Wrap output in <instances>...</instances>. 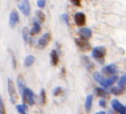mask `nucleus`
Wrapping results in <instances>:
<instances>
[{
	"mask_svg": "<svg viewBox=\"0 0 126 114\" xmlns=\"http://www.w3.org/2000/svg\"><path fill=\"white\" fill-rule=\"evenodd\" d=\"M19 9L24 16H29L31 12V6L29 0H19Z\"/></svg>",
	"mask_w": 126,
	"mask_h": 114,
	"instance_id": "obj_7",
	"label": "nucleus"
},
{
	"mask_svg": "<svg viewBox=\"0 0 126 114\" xmlns=\"http://www.w3.org/2000/svg\"><path fill=\"white\" fill-rule=\"evenodd\" d=\"M40 103L41 104L46 103V92H45V90L40 91Z\"/></svg>",
	"mask_w": 126,
	"mask_h": 114,
	"instance_id": "obj_27",
	"label": "nucleus"
},
{
	"mask_svg": "<svg viewBox=\"0 0 126 114\" xmlns=\"http://www.w3.org/2000/svg\"><path fill=\"white\" fill-rule=\"evenodd\" d=\"M118 86L125 88V86H126V74H124L122 77H119V79H118Z\"/></svg>",
	"mask_w": 126,
	"mask_h": 114,
	"instance_id": "obj_24",
	"label": "nucleus"
},
{
	"mask_svg": "<svg viewBox=\"0 0 126 114\" xmlns=\"http://www.w3.org/2000/svg\"><path fill=\"white\" fill-rule=\"evenodd\" d=\"M50 62H51L52 66H57L58 63H59V55H58V52L56 49H52L50 52Z\"/></svg>",
	"mask_w": 126,
	"mask_h": 114,
	"instance_id": "obj_13",
	"label": "nucleus"
},
{
	"mask_svg": "<svg viewBox=\"0 0 126 114\" xmlns=\"http://www.w3.org/2000/svg\"><path fill=\"white\" fill-rule=\"evenodd\" d=\"M112 109H113V111L117 112L119 114H126V106H124L118 100L112 101Z\"/></svg>",
	"mask_w": 126,
	"mask_h": 114,
	"instance_id": "obj_8",
	"label": "nucleus"
},
{
	"mask_svg": "<svg viewBox=\"0 0 126 114\" xmlns=\"http://www.w3.org/2000/svg\"><path fill=\"white\" fill-rule=\"evenodd\" d=\"M63 93V88L62 87H55L54 88V91H52V94H54V96H58V95H60Z\"/></svg>",
	"mask_w": 126,
	"mask_h": 114,
	"instance_id": "obj_25",
	"label": "nucleus"
},
{
	"mask_svg": "<svg viewBox=\"0 0 126 114\" xmlns=\"http://www.w3.org/2000/svg\"><path fill=\"white\" fill-rule=\"evenodd\" d=\"M19 12L16 11V10H14V11L10 12V16H9V26L11 27V28H15L16 27V25L19 22Z\"/></svg>",
	"mask_w": 126,
	"mask_h": 114,
	"instance_id": "obj_10",
	"label": "nucleus"
},
{
	"mask_svg": "<svg viewBox=\"0 0 126 114\" xmlns=\"http://www.w3.org/2000/svg\"><path fill=\"white\" fill-rule=\"evenodd\" d=\"M8 94H9L10 101L12 104H16L18 102V93H17L16 86L11 78H8Z\"/></svg>",
	"mask_w": 126,
	"mask_h": 114,
	"instance_id": "obj_3",
	"label": "nucleus"
},
{
	"mask_svg": "<svg viewBox=\"0 0 126 114\" xmlns=\"http://www.w3.org/2000/svg\"><path fill=\"white\" fill-rule=\"evenodd\" d=\"M71 3H74L75 6H80V0H70Z\"/></svg>",
	"mask_w": 126,
	"mask_h": 114,
	"instance_id": "obj_31",
	"label": "nucleus"
},
{
	"mask_svg": "<svg viewBox=\"0 0 126 114\" xmlns=\"http://www.w3.org/2000/svg\"><path fill=\"white\" fill-rule=\"evenodd\" d=\"M95 114H106L104 111H99V112H97V113H95Z\"/></svg>",
	"mask_w": 126,
	"mask_h": 114,
	"instance_id": "obj_32",
	"label": "nucleus"
},
{
	"mask_svg": "<svg viewBox=\"0 0 126 114\" xmlns=\"http://www.w3.org/2000/svg\"><path fill=\"white\" fill-rule=\"evenodd\" d=\"M79 35H80L81 38H84V39H89V38L93 36V33H92V30L89 28H80L78 30Z\"/></svg>",
	"mask_w": 126,
	"mask_h": 114,
	"instance_id": "obj_14",
	"label": "nucleus"
},
{
	"mask_svg": "<svg viewBox=\"0 0 126 114\" xmlns=\"http://www.w3.org/2000/svg\"><path fill=\"white\" fill-rule=\"evenodd\" d=\"M117 73V66L115 64L106 65L102 68V74L105 75V77H112V76L116 75Z\"/></svg>",
	"mask_w": 126,
	"mask_h": 114,
	"instance_id": "obj_5",
	"label": "nucleus"
},
{
	"mask_svg": "<svg viewBox=\"0 0 126 114\" xmlns=\"http://www.w3.org/2000/svg\"><path fill=\"white\" fill-rule=\"evenodd\" d=\"M22 100H24L25 104L27 105H33L35 104V93L32 92V90H30L29 87H26L24 90V92L21 93Z\"/></svg>",
	"mask_w": 126,
	"mask_h": 114,
	"instance_id": "obj_4",
	"label": "nucleus"
},
{
	"mask_svg": "<svg viewBox=\"0 0 126 114\" xmlns=\"http://www.w3.org/2000/svg\"><path fill=\"white\" fill-rule=\"evenodd\" d=\"M74 21L77 26L83 27L84 25L86 24V16L84 12H77L76 15L74 16Z\"/></svg>",
	"mask_w": 126,
	"mask_h": 114,
	"instance_id": "obj_11",
	"label": "nucleus"
},
{
	"mask_svg": "<svg viewBox=\"0 0 126 114\" xmlns=\"http://www.w3.org/2000/svg\"><path fill=\"white\" fill-rule=\"evenodd\" d=\"M93 101H94L93 95H87L86 101H85V110H86V112H89L92 110V106H93Z\"/></svg>",
	"mask_w": 126,
	"mask_h": 114,
	"instance_id": "obj_18",
	"label": "nucleus"
},
{
	"mask_svg": "<svg viewBox=\"0 0 126 114\" xmlns=\"http://www.w3.org/2000/svg\"><path fill=\"white\" fill-rule=\"evenodd\" d=\"M37 6H38L40 9L45 8V6H46V0H37Z\"/></svg>",
	"mask_w": 126,
	"mask_h": 114,
	"instance_id": "obj_28",
	"label": "nucleus"
},
{
	"mask_svg": "<svg viewBox=\"0 0 126 114\" xmlns=\"http://www.w3.org/2000/svg\"><path fill=\"white\" fill-rule=\"evenodd\" d=\"M81 63H83V65L85 66L86 69H88V71H93L94 69V63L92 62L91 59H89V57L87 56H81Z\"/></svg>",
	"mask_w": 126,
	"mask_h": 114,
	"instance_id": "obj_12",
	"label": "nucleus"
},
{
	"mask_svg": "<svg viewBox=\"0 0 126 114\" xmlns=\"http://www.w3.org/2000/svg\"><path fill=\"white\" fill-rule=\"evenodd\" d=\"M26 114H27V113H26Z\"/></svg>",
	"mask_w": 126,
	"mask_h": 114,
	"instance_id": "obj_34",
	"label": "nucleus"
},
{
	"mask_svg": "<svg viewBox=\"0 0 126 114\" xmlns=\"http://www.w3.org/2000/svg\"><path fill=\"white\" fill-rule=\"evenodd\" d=\"M17 85H18V90H19L20 94H21L24 92V90L26 88V82H25L24 77L21 75H18V77H17Z\"/></svg>",
	"mask_w": 126,
	"mask_h": 114,
	"instance_id": "obj_15",
	"label": "nucleus"
},
{
	"mask_svg": "<svg viewBox=\"0 0 126 114\" xmlns=\"http://www.w3.org/2000/svg\"><path fill=\"white\" fill-rule=\"evenodd\" d=\"M0 114H6V109H5V104H3L2 97L0 96Z\"/></svg>",
	"mask_w": 126,
	"mask_h": 114,
	"instance_id": "obj_26",
	"label": "nucleus"
},
{
	"mask_svg": "<svg viewBox=\"0 0 126 114\" xmlns=\"http://www.w3.org/2000/svg\"><path fill=\"white\" fill-rule=\"evenodd\" d=\"M30 36H31L30 30H29L27 27H24V28H22V37H24V40L26 41V43L30 41Z\"/></svg>",
	"mask_w": 126,
	"mask_h": 114,
	"instance_id": "obj_21",
	"label": "nucleus"
},
{
	"mask_svg": "<svg viewBox=\"0 0 126 114\" xmlns=\"http://www.w3.org/2000/svg\"><path fill=\"white\" fill-rule=\"evenodd\" d=\"M95 94L97 95V96H99V97H102V98L108 97V92H107L106 88H104V87H96L95 88Z\"/></svg>",
	"mask_w": 126,
	"mask_h": 114,
	"instance_id": "obj_17",
	"label": "nucleus"
},
{
	"mask_svg": "<svg viewBox=\"0 0 126 114\" xmlns=\"http://www.w3.org/2000/svg\"><path fill=\"white\" fill-rule=\"evenodd\" d=\"M99 105L102 107H106V101H105V98H102V100L99 101Z\"/></svg>",
	"mask_w": 126,
	"mask_h": 114,
	"instance_id": "obj_30",
	"label": "nucleus"
},
{
	"mask_svg": "<svg viewBox=\"0 0 126 114\" xmlns=\"http://www.w3.org/2000/svg\"><path fill=\"white\" fill-rule=\"evenodd\" d=\"M124 90H125L124 87H121V86L117 85L116 87H112V88H110V93H112V94H115V95H121L122 93L124 92Z\"/></svg>",
	"mask_w": 126,
	"mask_h": 114,
	"instance_id": "obj_23",
	"label": "nucleus"
},
{
	"mask_svg": "<svg viewBox=\"0 0 126 114\" xmlns=\"http://www.w3.org/2000/svg\"><path fill=\"white\" fill-rule=\"evenodd\" d=\"M50 40H51V35H50L49 33H46L38 39V41H37V46H38L39 49H44V48L50 43Z\"/></svg>",
	"mask_w": 126,
	"mask_h": 114,
	"instance_id": "obj_6",
	"label": "nucleus"
},
{
	"mask_svg": "<svg viewBox=\"0 0 126 114\" xmlns=\"http://www.w3.org/2000/svg\"><path fill=\"white\" fill-rule=\"evenodd\" d=\"M16 110H17V112L19 114H26L27 113V110H28V105L27 104H18L16 106Z\"/></svg>",
	"mask_w": 126,
	"mask_h": 114,
	"instance_id": "obj_22",
	"label": "nucleus"
},
{
	"mask_svg": "<svg viewBox=\"0 0 126 114\" xmlns=\"http://www.w3.org/2000/svg\"><path fill=\"white\" fill-rule=\"evenodd\" d=\"M40 30H41V24H39L37 20H35V22H33V25H32V28L30 29L31 36L39 34V33H40Z\"/></svg>",
	"mask_w": 126,
	"mask_h": 114,
	"instance_id": "obj_19",
	"label": "nucleus"
},
{
	"mask_svg": "<svg viewBox=\"0 0 126 114\" xmlns=\"http://www.w3.org/2000/svg\"><path fill=\"white\" fill-rule=\"evenodd\" d=\"M75 44H76V46L79 48L80 50H88L91 49V45H89V43H88L87 39H84V38H76L75 39Z\"/></svg>",
	"mask_w": 126,
	"mask_h": 114,
	"instance_id": "obj_9",
	"label": "nucleus"
},
{
	"mask_svg": "<svg viewBox=\"0 0 126 114\" xmlns=\"http://www.w3.org/2000/svg\"><path fill=\"white\" fill-rule=\"evenodd\" d=\"M17 1H19V0H17Z\"/></svg>",
	"mask_w": 126,
	"mask_h": 114,
	"instance_id": "obj_33",
	"label": "nucleus"
},
{
	"mask_svg": "<svg viewBox=\"0 0 126 114\" xmlns=\"http://www.w3.org/2000/svg\"><path fill=\"white\" fill-rule=\"evenodd\" d=\"M94 79H95L102 87L110 88V87H113V85H114L119 78L117 75H114V76H112V77H105L103 74L95 73L94 74Z\"/></svg>",
	"mask_w": 126,
	"mask_h": 114,
	"instance_id": "obj_1",
	"label": "nucleus"
},
{
	"mask_svg": "<svg viewBox=\"0 0 126 114\" xmlns=\"http://www.w3.org/2000/svg\"><path fill=\"white\" fill-rule=\"evenodd\" d=\"M35 60H36V58L33 55H28V56H26V58H25V60H24V65L26 67H30L31 65L35 63Z\"/></svg>",
	"mask_w": 126,
	"mask_h": 114,
	"instance_id": "obj_20",
	"label": "nucleus"
},
{
	"mask_svg": "<svg viewBox=\"0 0 126 114\" xmlns=\"http://www.w3.org/2000/svg\"><path fill=\"white\" fill-rule=\"evenodd\" d=\"M105 55H106V48L104 46H99V47H95L92 50V57L98 63L103 64L105 59Z\"/></svg>",
	"mask_w": 126,
	"mask_h": 114,
	"instance_id": "obj_2",
	"label": "nucleus"
},
{
	"mask_svg": "<svg viewBox=\"0 0 126 114\" xmlns=\"http://www.w3.org/2000/svg\"><path fill=\"white\" fill-rule=\"evenodd\" d=\"M62 19L65 21V24H67V25L69 24V16H68V14H63L62 15Z\"/></svg>",
	"mask_w": 126,
	"mask_h": 114,
	"instance_id": "obj_29",
	"label": "nucleus"
},
{
	"mask_svg": "<svg viewBox=\"0 0 126 114\" xmlns=\"http://www.w3.org/2000/svg\"><path fill=\"white\" fill-rule=\"evenodd\" d=\"M35 20L39 22V24H44L46 21V16H45V12H43L40 9L36 11V15H35Z\"/></svg>",
	"mask_w": 126,
	"mask_h": 114,
	"instance_id": "obj_16",
	"label": "nucleus"
}]
</instances>
